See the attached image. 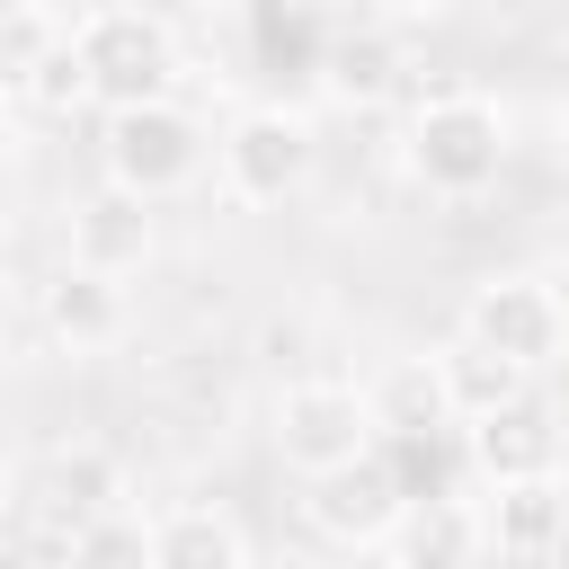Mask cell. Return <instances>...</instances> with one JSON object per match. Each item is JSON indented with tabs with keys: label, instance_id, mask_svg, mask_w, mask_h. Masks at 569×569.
<instances>
[{
	"label": "cell",
	"instance_id": "cell-1",
	"mask_svg": "<svg viewBox=\"0 0 569 569\" xmlns=\"http://www.w3.org/2000/svg\"><path fill=\"white\" fill-rule=\"evenodd\" d=\"M400 160H409V178L427 196H453L462 204V196L498 187V169H507V107L489 89H471V80H436L409 107Z\"/></svg>",
	"mask_w": 569,
	"mask_h": 569
},
{
	"label": "cell",
	"instance_id": "cell-2",
	"mask_svg": "<svg viewBox=\"0 0 569 569\" xmlns=\"http://www.w3.org/2000/svg\"><path fill=\"white\" fill-rule=\"evenodd\" d=\"M71 62H80L89 98L107 116H124V107L169 98V80H178V27L151 18V9H133V0H107V9L71 18Z\"/></svg>",
	"mask_w": 569,
	"mask_h": 569
},
{
	"label": "cell",
	"instance_id": "cell-3",
	"mask_svg": "<svg viewBox=\"0 0 569 569\" xmlns=\"http://www.w3.org/2000/svg\"><path fill=\"white\" fill-rule=\"evenodd\" d=\"M267 436H276L284 471H302V480H329V471H347V462H365V453L382 445L365 391H356V382H329V373L284 382L276 409H267Z\"/></svg>",
	"mask_w": 569,
	"mask_h": 569
},
{
	"label": "cell",
	"instance_id": "cell-4",
	"mask_svg": "<svg viewBox=\"0 0 569 569\" xmlns=\"http://www.w3.org/2000/svg\"><path fill=\"white\" fill-rule=\"evenodd\" d=\"M453 338L489 347V356L516 365V373H542V365L569 356V293H560L551 276H489V284H471Z\"/></svg>",
	"mask_w": 569,
	"mask_h": 569
},
{
	"label": "cell",
	"instance_id": "cell-5",
	"mask_svg": "<svg viewBox=\"0 0 569 569\" xmlns=\"http://www.w3.org/2000/svg\"><path fill=\"white\" fill-rule=\"evenodd\" d=\"M98 160H107V187H124V196H142V204H169V196L196 187V169H204V124H196L178 98H151V107L107 116Z\"/></svg>",
	"mask_w": 569,
	"mask_h": 569
},
{
	"label": "cell",
	"instance_id": "cell-6",
	"mask_svg": "<svg viewBox=\"0 0 569 569\" xmlns=\"http://www.w3.org/2000/svg\"><path fill=\"white\" fill-rule=\"evenodd\" d=\"M213 160H222V196H231V204H284V196H302L320 142H311V116H302V107L267 98V107H240V116L222 124Z\"/></svg>",
	"mask_w": 569,
	"mask_h": 569
},
{
	"label": "cell",
	"instance_id": "cell-7",
	"mask_svg": "<svg viewBox=\"0 0 569 569\" xmlns=\"http://www.w3.org/2000/svg\"><path fill=\"white\" fill-rule=\"evenodd\" d=\"M400 507H409V489H400V471H391L382 445H373L365 462L329 471V480H302V516H311V533H320V542H347V551L382 542V533L400 525Z\"/></svg>",
	"mask_w": 569,
	"mask_h": 569
},
{
	"label": "cell",
	"instance_id": "cell-8",
	"mask_svg": "<svg viewBox=\"0 0 569 569\" xmlns=\"http://www.w3.org/2000/svg\"><path fill=\"white\" fill-rule=\"evenodd\" d=\"M560 542H569V480H560V471L489 489V507H480V551H498L507 569H542Z\"/></svg>",
	"mask_w": 569,
	"mask_h": 569
},
{
	"label": "cell",
	"instance_id": "cell-9",
	"mask_svg": "<svg viewBox=\"0 0 569 569\" xmlns=\"http://www.w3.org/2000/svg\"><path fill=\"white\" fill-rule=\"evenodd\" d=\"M151 249H160V222H151V204H142V196L98 187V196H80V204H71V267H80V276L124 284V276H142V267H151Z\"/></svg>",
	"mask_w": 569,
	"mask_h": 569
},
{
	"label": "cell",
	"instance_id": "cell-10",
	"mask_svg": "<svg viewBox=\"0 0 569 569\" xmlns=\"http://www.w3.org/2000/svg\"><path fill=\"white\" fill-rule=\"evenodd\" d=\"M462 462L489 480V489H507V480H542V471H560V409L542 400V391H525L516 409H498V418H480V427H462Z\"/></svg>",
	"mask_w": 569,
	"mask_h": 569
},
{
	"label": "cell",
	"instance_id": "cell-11",
	"mask_svg": "<svg viewBox=\"0 0 569 569\" xmlns=\"http://www.w3.org/2000/svg\"><path fill=\"white\" fill-rule=\"evenodd\" d=\"M400 71H409V53H400V36H391L382 18H329L320 89H329L338 107H382V98L400 89Z\"/></svg>",
	"mask_w": 569,
	"mask_h": 569
},
{
	"label": "cell",
	"instance_id": "cell-12",
	"mask_svg": "<svg viewBox=\"0 0 569 569\" xmlns=\"http://www.w3.org/2000/svg\"><path fill=\"white\" fill-rule=\"evenodd\" d=\"M382 542H391V569H471L480 560V507L471 498H409Z\"/></svg>",
	"mask_w": 569,
	"mask_h": 569
},
{
	"label": "cell",
	"instance_id": "cell-13",
	"mask_svg": "<svg viewBox=\"0 0 569 569\" xmlns=\"http://www.w3.org/2000/svg\"><path fill=\"white\" fill-rule=\"evenodd\" d=\"M427 365H436V391H445V418H453V427H480V418H498V409H516V400L533 391V373L498 365V356L471 347V338H445Z\"/></svg>",
	"mask_w": 569,
	"mask_h": 569
},
{
	"label": "cell",
	"instance_id": "cell-14",
	"mask_svg": "<svg viewBox=\"0 0 569 569\" xmlns=\"http://www.w3.org/2000/svg\"><path fill=\"white\" fill-rule=\"evenodd\" d=\"M124 284H107V276H80V267H62L53 284H44V329H53V347H71V356H107L116 338H124Z\"/></svg>",
	"mask_w": 569,
	"mask_h": 569
},
{
	"label": "cell",
	"instance_id": "cell-15",
	"mask_svg": "<svg viewBox=\"0 0 569 569\" xmlns=\"http://www.w3.org/2000/svg\"><path fill=\"white\" fill-rule=\"evenodd\" d=\"M151 569H249V533L222 507H160L151 516Z\"/></svg>",
	"mask_w": 569,
	"mask_h": 569
},
{
	"label": "cell",
	"instance_id": "cell-16",
	"mask_svg": "<svg viewBox=\"0 0 569 569\" xmlns=\"http://www.w3.org/2000/svg\"><path fill=\"white\" fill-rule=\"evenodd\" d=\"M365 409H373V436H382V445H409V436H445V427H453V418H445V391H436V365H427V356L391 365V373L365 391Z\"/></svg>",
	"mask_w": 569,
	"mask_h": 569
},
{
	"label": "cell",
	"instance_id": "cell-17",
	"mask_svg": "<svg viewBox=\"0 0 569 569\" xmlns=\"http://www.w3.org/2000/svg\"><path fill=\"white\" fill-rule=\"evenodd\" d=\"M44 498H53L71 525L116 516V507H124V462H116L107 445H62V453L44 462Z\"/></svg>",
	"mask_w": 569,
	"mask_h": 569
},
{
	"label": "cell",
	"instance_id": "cell-18",
	"mask_svg": "<svg viewBox=\"0 0 569 569\" xmlns=\"http://www.w3.org/2000/svg\"><path fill=\"white\" fill-rule=\"evenodd\" d=\"M71 569H151V516L116 507V516L71 525Z\"/></svg>",
	"mask_w": 569,
	"mask_h": 569
},
{
	"label": "cell",
	"instance_id": "cell-19",
	"mask_svg": "<svg viewBox=\"0 0 569 569\" xmlns=\"http://www.w3.org/2000/svg\"><path fill=\"white\" fill-rule=\"evenodd\" d=\"M240 27H249V44H258L267 62H284V71H311V80H320V53H329V18H311V9H249Z\"/></svg>",
	"mask_w": 569,
	"mask_h": 569
},
{
	"label": "cell",
	"instance_id": "cell-20",
	"mask_svg": "<svg viewBox=\"0 0 569 569\" xmlns=\"http://www.w3.org/2000/svg\"><path fill=\"white\" fill-rule=\"evenodd\" d=\"M62 36H71V18H62V9L9 0V9H0V89H9V80H18L27 62H44V53L62 44Z\"/></svg>",
	"mask_w": 569,
	"mask_h": 569
},
{
	"label": "cell",
	"instance_id": "cell-21",
	"mask_svg": "<svg viewBox=\"0 0 569 569\" xmlns=\"http://www.w3.org/2000/svg\"><path fill=\"white\" fill-rule=\"evenodd\" d=\"M9 98H27L36 116H71V107H89V80H80V62H71V36H62L44 62H27V71L9 80Z\"/></svg>",
	"mask_w": 569,
	"mask_h": 569
},
{
	"label": "cell",
	"instance_id": "cell-22",
	"mask_svg": "<svg viewBox=\"0 0 569 569\" xmlns=\"http://www.w3.org/2000/svg\"><path fill=\"white\" fill-rule=\"evenodd\" d=\"M0 151H9V89H0Z\"/></svg>",
	"mask_w": 569,
	"mask_h": 569
},
{
	"label": "cell",
	"instance_id": "cell-23",
	"mask_svg": "<svg viewBox=\"0 0 569 569\" xmlns=\"http://www.w3.org/2000/svg\"><path fill=\"white\" fill-rule=\"evenodd\" d=\"M9 489H18V480H9V462H0V507H9Z\"/></svg>",
	"mask_w": 569,
	"mask_h": 569
},
{
	"label": "cell",
	"instance_id": "cell-24",
	"mask_svg": "<svg viewBox=\"0 0 569 569\" xmlns=\"http://www.w3.org/2000/svg\"><path fill=\"white\" fill-rule=\"evenodd\" d=\"M560 151H569V116H560Z\"/></svg>",
	"mask_w": 569,
	"mask_h": 569
}]
</instances>
